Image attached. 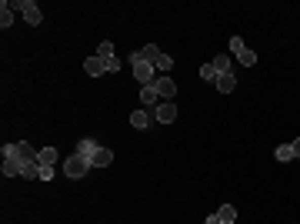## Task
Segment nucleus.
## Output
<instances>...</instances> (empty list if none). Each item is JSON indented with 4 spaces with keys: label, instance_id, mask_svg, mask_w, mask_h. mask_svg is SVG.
<instances>
[{
    "label": "nucleus",
    "instance_id": "obj_3",
    "mask_svg": "<svg viewBox=\"0 0 300 224\" xmlns=\"http://www.w3.org/2000/svg\"><path fill=\"white\" fill-rule=\"evenodd\" d=\"M87 171H94V168H90V161H87V157H80L77 151H73L70 157L63 161V174H67V177H73V181H77V177H84Z\"/></svg>",
    "mask_w": 300,
    "mask_h": 224
},
{
    "label": "nucleus",
    "instance_id": "obj_1",
    "mask_svg": "<svg viewBox=\"0 0 300 224\" xmlns=\"http://www.w3.org/2000/svg\"><path fill=\"white\" fill-rule=\"evenodd\" d=\"M37 147H33V144H27V141H17V144H4V157H17V161H20V164H24V168H27V164H30V161H37Z\"/></svg>",
    "mask_w": 300,
    "mask_h": 224
},
{
    "label": "nucleus",
    "instance_id": "obj_12",
    "mask_svg": "<svg viewBox=\"0 0 300 224\" xmlns=\"http://www.w3.org/2000/svg\"><path fill=\"white\" fill-rule=\"evenodd\" d=\"M17 174H24V164L17 157H4V177H17Z\"/></svg>",
    "mask_w": 300,
    "mask_h": 224
},
{
    "label": "nucleus",
    "instance_id": "obj_14",
    "mask_svg": "<svg viewBox=\"0 0 300 224\" xmlns=\"http://www.w3.org/2000/svg\"><path fill=\"white\" fill-rule=\"evenodd\" d=\"M210 64L217 67V74H234V60H230L227 54H220V57H213Z\"/></svg>",
    "mask_w": 300,
    "mask_h": 224
},
{
    "label": "nucleus",
    "instance_id": "obj_9",
    "mask_svg": "<svg viewBox=\"0 0 300 224\" xmlns=\"http://www.w3.org/2000/svg\"><path fill=\"white\" fill-rule=\"evenodd\" d=\"M110 164H114V154L107 147H97V154L90 157V168H110Z\"/></svg>",
    "mask_w": 300,
    "mask_h": 224
},
{
    "label": "nucleus",
    "instance_id": "obj_25",
    "mask_svg": "<svg viewBox=\"0 0 300 224\" xmlns=\"http://www.w3.org/2000/svg\"><path fill=\"white\" fill-rule=\"evenodd\" d=\"M54 177V168H40V181H50Z\"/></svg>",
    "mask_w": 300,
    "mask_h": 224
},
{
    "label": "nucleus",
    "instance_id": "obj_17",
    "mask_svg": "<svg viewBox=\"0 0 300 224\" xmlns=\"http://www.w3.org/2000/svg\"><path fill=\"white\" fill-rule=\"evenodd\" d=\"M234 57H237V60H240V64H244V67H253V64H257V54H253L250 47H240V50H237V54H234Z\"/></svg>",
    "mask_w": 300,
    "mask_h": 224
},
{
    "label": "nucleus",
    "instance_id": "obj_2",
    "mask_svg": "<svg viewBox=\"0 0 300 224\" xmlns=\"http://www.w3.org/2000/svg\"><path fill=\"white\" fill-rule=\"evenodd\" d=\"M130 64H134V77H137V84H140V87H147V84H154V64H150V60H143L140 57V50H134V54H130Z\"/></svg>",
    "mask_w": 300,
    "mask_h": 224
},
{
    "label": "nucleus",
    "instance_id": "obj_20",
    "mask_svg": "<svg viewBox=\"0 0 300 224\" xmlns=\"http://www.w3.org/2000/svg\"><path fill=\"white\" fill-rule=\"evenodd\" d=\"M97 57H100V60H117V54H114V44H110V40H103L100 47H97Z\"/></svg>",
    "mask_w": 300,
    "mask_h": 224
},
{
    "label": "nucleus",
    "instance_id": "obj_8",
    "mask_svg": "<svg viewBox=\"0 0 300 224\" xmlns=\"http://www.w3.org/2000/svg\"><path fill=\"white\" fill-rule=\"evenodd\" d=\"M130 124H134L137 131H147L150 124H154V114H150V111H143V107H137V111L130 114Z\"/></svg>",
    "mask_w": 300,
    "mask_h": 224
},
{
    "label": "nucleus",
    "instance_id": "obj_10",
    "mask_svg": "<svg viewBox=\"0 0 300 224\" xmlns=\"http://www.w3.org/2000/svg\"><path fill=\"white\" fill-rule=\"evenodd\" d=\"M213 84H217V90H220V94H230V90L237 87V77H234V74H220Z\"/></svg>",
    "mask_w": 300,
    "mask_h": 224
},
{
    "label": "nucleus",
    "instance_id": "obj_22",
    "mask_svg": "<svg viewBox=\"0 0 300 224\" xmlns=\"http://www.w3.org/2000/svg\"><path fill=\"white\" fill-rule=\"evenodd\" d=\"M20 177H27V181H33V177H40V161H30V164L24 168V174H20Z\"/></svg>",
    "mask_w": 300,
    "mask_h": 224
},
{
    "label": "nucleus",
    "instance_id": "obj_5",
    "mask_svg": "<svg viewBox=\"0 0 300 224\" xmlns=\"http://www.w3.org/2000/svg\"><path fill=\"white\" fill-rule=\"evenodd\" d=\"M154 120H160V124H174L177 120V104L174 101H160V104L154 107Z\"/></svg>",
    "mask_w": 300,
    "mask_h": 224
},
{
    "label": "nucleus",
    "instance_id": "obj_27",
    "mask_svg": "<svg viewBox=\"0 0 300 224\" xmlns=\"http://www.w3.org/2000/svg\"><path fill=\"white\" fill-rule=\"evenodd\" d=\"M204 224H220V217H217V214H210V217H207Z\"/></svg>",
    "mask_w": 300,
    "mask_h": 224
},
{
    "label": "nucleus",
    "instance_id": "obj_4",
    "mask_svg": "<svg viewBox=\"0 0 300 224\" xmlns=\"http://www.w3.org/2000/svg\"><path fill=\"white\" fill-rule=\"evenodd\" d=\"M10 7H14V10H24V20H27L30 27H37L40 20H44V14H40V7L33 4V0H14Z\"/></svg>",
    "mask_w": 300,
    "mask_h": 224
},
{
    "label": "nucleus",
    "instance_id": "obj_23",
    "mask_svg": "<svg viewBox=\"0 0 300 224\" xmlns=\"http://www.w3.org/2000/svg\"><path fill=\"white\" fill-rule=\"evenodd\" d=\"M154 67H157L160 74H167V71H170V67H174V57H170V54H160V60H157V64H154Z\"/></svg>",
    "mask_w": 300,
    "mask_h": 224
},
{
    "label": "nucleus",
    "instance_id": "obj_6",
    "mask_svg": "<svg viewBox=\"0 0 300 224\" xmlns=\"http://www.w3.org/2000/svg\"><path fill=\"white\" fill-rule=\"evenodd\" d=\"M150 87L157 90V97H160V101H174V94H177V84H174L170 77H167V74H164V77H157L154 84H150Z\"/></svg>",
    "mask_w": 300,
    "mask_h": 224
},
{
    "label": "nucleus",
    "instance_id": "obj_13",
    "mask_svg": "<svg viewBox=\"0 0 300 224\" xmlns=\"http://www.w3.org/2000/svg\"><path fill=\"white\" fill-rule=\"evenodd\" d=\"M97 147H100V144H97V141H90V137H84V141H80V144H77V154H80V157H94V154H97Z\"/></svg>",
    "mask_w": 300,
    "mask_h": 224
},
{
    "label": "nucleus",
    "instance_id": "obj_15",
    "mask_svg": "<svg viewBox=\"0 0 300 224\" xmlns=\"http://www.w3.org/2000/svg\"><path fill=\"white\" fill-rule=\"evenodd\" d=\"M10 24H14V7L4 0V4H0V27H4V30H10Z\"/></svg>",
    "mask_w": 300,
    "mask_h": 224
},
{
    "label": "nucleus",
    "instance_id": "obj_26",
    "mask_svg": "<svg viewBox=\"0 0 300 224\" xmlns=\"http://www.w3.org/2000/svg\"><path fill=\"white\" fill-rule=\"evenodd\" d=\"M290 147H293V157H300V137H297V141H293Z\"/></svg>",
    "mask_w": 300,
    "mask_h": 224
},
{
    "label": "nucleus",
    "instance_id": "obj_11",
    "mask_svg": "<svg viewBox=\"0 0 300 224\" xmlns=\"http://www.w3.org/2000/svg\"><path fill=\"white\" fill-rule=\"evenodd\" d=\"M37 161H40V168H54L57 164V147H40Z\"/></svg>",
    "mask_w": 300,
    "mask_h": 224
},
{
    "label": "nucleus",
    "instance_id": "obj_7",
    "mask_svg": "<svg viewBox=\"0 0 300 224\" xmlns=\"http://www.w3.org/2000/svg\"><path fill=\"white\" fill-rule=\"evenodd\" d=\"M84 71L90 74V77H100V74H110V60H100V57H87L84 60Z\"/></svg>",
    "mask_w": 300,
    "mask_h": 224
},
{
    "label": "nucleus",
    "instance_id": "obj_16",
    "mask_svg": "<svg viewBox=\"0 0 300 224\" xmlns=\"http://www.w3.org/2000/svg\"><path fill=\"white\" fill-rule=\"evenodd\" d=\"M140 101H143V107H157V104H160V97H157V90L150 87V84H147V87L140 90Z\"/></svg>",
    "mask_w": 300,
    "mask_h": 224
},
{
    "label": "nucleus",
    "instance_id": "obj_21",
    "mask_svg": "<svg viewBox=\"0 0 300 224\" xmlns=\"http://www.w3.org/2000/svg\"><path fill=\"white\" fill-rule=\"evenodd\" d=\"M274 157L280 161V164H287V161H293V147H290V144H280V147L274 151Z\"/></svg>",
    "mask_w": 300,
    "mask_h": 224
},
{
    "label": "nucleus",
    "instance_id": "obj_19",
    "mask_svg": "<svg viewBox=\"0 0 300 224\" xmlns=\"http://www.w3.org/2000/svg\"><path fill=\"white\" fill-rule=\"evenodd\" d=\"M217 217H220V224H234V221H237V208H234V204H223Z\"/></svg>",
    "mask_w": 300,
    "mask_h": 224
},
{
    "label": "nucleus",
    "instance_id": "obj_18",
    "mask_svg": "<svg viewBox=\"0 0 300 224\" xmlns=\"http://www.w3.org/2000/svg\"><path fill=\"white\" fill-rule=\"evenodd\" d=\"M160 54H164V50H160L157 44H147V47L140 50V57H143V60H150V64H157V60H160Z\"/></svg>",
    "mask_w": 300,
    "mask_h": 224
},
{
    "label": "nucleus",
    "instance_id": "obj_24",
    "mask_svg": "<svg viewBox=\"0 0 300 224\" xmlns=\"http://www.w3.org/2000/svg\"><path fill=\"white\" fill-rule=\"evenodd\" d=\"M217 77H220V74H217V67H213V64L200 67V80H217Z\"/></svg>",
    "mask_w": 300,
    "mask_h": 224
}]
</instances>
